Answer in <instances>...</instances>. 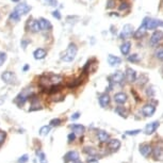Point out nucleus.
<instances>
[{
  "label": "nucleus",
  "instance_id": "obj_1",
  "mask_svg": "<svg viewBox=\"0 0 163 163\" xmlns=\"http://www.w3.org/2000/svg\"><path fill=\"white\" fill-rule=\"evenodd\" d=\"M77 51H78V48H77V46H76V44L70 43L69 45H68L67 49L65 50V52L62 53L61 59L65 62H72V60L76 58Z\"/></svg>",
  "mask_w": 163,
  "mask_h": 163
},
{
  "label": "nucleus",
  "instance_id": "obj_2",
  "mask_svg": "<svg viewBox=\"0 0 163 163\" xmlns=\"http://www.w3.org/2000/svg\"><path fill=\"white\" fill-rule=\"evenodd\" d=\"M33 95H34L33 88H25V90H24L23 92H21V93L17 96V97H16L15 102L18 104V106H23V104H25V102L27 101L29 98H31Z\"/></svg>",
  "mask_w": 163,
  "mask_h": 163
},
{
  "label": "nucleus",
  "instance_id": "obj_3",
  "mask_svg": "<svg viewBox=\"0 0 163 163\" xmlns=\"http://www.w3.org/2000/svg\"><path fill=\"white\" fill-rule=\"evenodd\" d=\"M133 33H134L133 26L130 25V24H127V25H125L124 27H123V30L120 34V39L126 40V39H128V37H130Z\"/></svg>",
  "mask_w": 163,
  "mask_h": 163
},
{
  "label": "nucleus",
  "instance_id": "obj_4",
  "mask_svg": "<svg viewBox=\"0 0 163 163\" xmlns=\"http://www.w3.org/2000/svg\"><path fill=\"white\" fill-rule=\"evenodd\" d=\"M146 18V29L147 30H154L158 27H163V21L160 19H155V18Z\"/></svg>",
  "mask_w": 163,
  "mask_h": 163
},
{
  "label": "nucleus",
  "instance_id": "obj_5",
  "mask_svg": "<svg viewBox=\"0 0 163 163\" xmlns=\"http://www.w3.org/2000/svg\"><path fill=\"white\" fill-rule=\"evenodd\" d=\"M30 10H31V7H29L27 3L23 2V3H19L18 5H16V8L14 9V12L17 13L18 15L21 17L23 15H26V14L29 13Z\"/></svg>",
  "mask_w": 163,
  "mask_h": 163
},
{
  "label": "nucleus",
  "instance_id": "obj_6",
  "mask_svg": "<svg viewBox=\"0 0 163 163\" xmlns=\"http://www.w3.org/2000/svg\"><path fill=\"white\" fill-rule=\"evenodd\" d=\"M146 30H147V29H146V18H144V19H143L142 25H141L140 28H139V29L134 32V34H133L134 37H136V40L143 37V36L145 35V33H146Z\"/></svg>",
  "mask_w": 163,
  "mask_h": 163
},
{
  "label": "nucleus",
  "instance_id": "obj_7",
  "mask_svg": "<svg viewBox=\"0 0 163 163\" xmlns=\"http://www.w3.org/2000/svg\"><path fill=\"white\" fill-rule=\"evenodd\" d=\"M156 112V107L154 104H146L142 108V113L144 116L146 117H149V116H152L154 113Z\"/></svg>",
  "mask_w": 163,
  "mask_h": 163
},
{
  "label": "nucleus",
  "instance_id": "obj_8",
  "mask_svg": "<svg viewBox=\"0 0 163 163\" xmlns=\"http://www.w3.org/2000/svg\"><path fill=\"white\" fill-rule=\"evenodd\" d=\"M79 160V154L75 150L68 152L67 154L64 156V162H75V161Z\"/></svg>",
  "mask_w": 163,
  "mask_h": 163
},
{
  "label": "nucleus",
  "instance_id": "obj_9",
  "mask_svg": "<svg viewBox=\"0 0 163 163\" xmlns=\"http://www.w3.org/2000/svg\"><path fill=\"white\" fill-rule=\"evenodd\" d=\"M162 40H163V32L161 30H158V31H155L152 33V37H150V43L152 45H156V44H158Z\"/></svg>",
  "mask_w": 163,
  "mask_h": 163
},
{
  "label": "nucleus",
  "instance_id": "obj_10",
  "mask_svg": "<svg viewBox=\"0 0 163 163\" xmlns=\"http://www.w3.org/2000/svg\"><path fill=\"white\" fill-rule=\"evenodd\" d=\"M125 77H126L127 81L128 82H134L136 80V72L134 69L128 67L126 69V72H125Z\"/></svg>",
  "mask_w": 163,
  "mask_h": 163
},
{
  "label": "nucleus",
  "instance_id": "obj_11",
  "mask_svg": "<svg viewBox=\"0 0 163 163\" xmlns=\"http://www.w3.org/2000/svg\"><path fill=\"white\" fill-rule=\"evenodd\" d=\"M140 152H141V155L142 156H144V157H149L150 155H152V146L150 145H148V144H142L140 146Z\"/></svg>",
  "mask_w": 163,
  "mask_h": 163
},
{
  "label": "nucleus",
  "instance_id": "obj_12",
  "mask_svg": "<svg viewBox=\"0 0 163 163\" xmlns=\"http://www.w3.org/2000/svg\"><path fill=\"white\" fill-rule=\"evenodd\" d=\"M1 79L3 80V82H5V83H12V82H14V79H15V77H14L13 72H3L2 75H1Z\"/></svg>",
  "mask_w": 163,
  "mask_h": 163
},
{
  "label": "nucleus",
  "instance_id": "obj_13",
  "mask_svg": "<svg viewBox=\"0 0 163 163\" xmlns=\"http://www.w3.org/2000/svg\"><path fill=\"white\" fill-rule=\"evenodd\" d=\"M159 122H152L150 124H148L147 126L145 127V133L146 134H152L154 133L155 131L157 130V128L159 127Z\"/></svg>",
  "mask_w": 163,
  "mask_h": 163
},
{
  "label": "nucleus",
  "instance_id": "obj_14",
  "mask_svg": "<svg viewBox=\"0 0 163 163\" xmlns=\"http://www.w3.org/2000/svg\"><path fill=\"white\" fill-rule=\"evenodd\" d=\"M47 56V51L43 48H37V49L34 50L33 52V57L35 60H42Z\"/></svg>",
  "mask_w": 163,
  "mask_h": 163
},
{
  "label": "nucleus",
  "instance_id": "obj_15",
  "mask_svg": "<svg viewBox=\"0 0 163 163\" xmlns=\"http://www.w3.org/2000/svg\"><path fill=\"white\" fill-rule=\"evenodd\" d=\"M110 96L108 95V94H102V95L99 96V104L100 107H102V108H107V107L110 104Z\"/></svg>",
  "mask_w": 163,
  "mask_h": 163
},
{
  "label": "nucleus",
  "instance_id": "obj_16",
  "mask_svg": "<svg viewBox=\"0 0 163 163\" xmlns=\"http://www.w3.org/2000/svg\"><path fill=\"white\" fill-rule=\"evenodd\" d=\"M124 78H125V75L123 74L122 72H116L111 76V78H110V79H111L114 83H122L123 80H124Z\"/></svg>",
  "mask_w": 163,
  "mask_h": 163
},
{
  "label": "nucleus",
  "instance_id": "obj_17",
  "mask_svg": "<svg viewBox=\"0 0 163 163\" xmlns=\"http://www.w3.org/2000/svg\"><path fill=\"white\" fill-rule=\"evenodd\" d=\"M108 62L111 66H117L122 63V59L116 56H113V54H109L108 56Z\"/></svg>",
  "mask_w": 163,
  "mask_h": 163
},
{
  "label": "nucleus",
  "instance_id": "obj_18",
  "mask_svg": "<svg viewBox=\"0 0 163 163\" xmlns=\"http://www.w3.org/2000/svg\"><path fill=\"white\" fill-rule=\"evenodd\" d=\"M40 26H41L42 30H51L52 29V25L48 19L46 18H40L39 19Z\"/></svg>",
  "mask_w": 163,
  "mask_h": 163
},
{
  "label": "nucleus",
  "instance_id": "obj_19",
  "mask_svg": "<svg viewBox=\"0 0 163 163\" xmlns=\"http://www.w3.org/2000/svg\"><path fill=\"white\" fill-rule=\"evenodd\" d=\"M108 147H109V149H111V150H113V152H115V150H117L118 148L120 147V142L118 140H116V139L109 140Z\"/></svg>",
  "mask_w": 163,
  "mask_h": 163
},
{
  "label": "nucleus",
  "instance_id": "obj_20",
  "mask_svg": "<svg viewBox=\"0 0 163 163\" xmlns=\"http://www.w3.org/2000/svg\"><path fill=\"white\" fill-rule=\"evenodd\" d=\"M29 23H28V26L30 27V30H31L32 32H39V31H41V26H40V23H39V21H30V19L29 21Z\"/></svg>",
  "mask_w": 163,
  "mask_h": 163
},
{
  "label": "nucleus",
  "instance_id": "obj_21",
  "mask_svg": "<svg viewBox=\"0 0 163 163\" xmlns=\"http://www.w3.org/2000/svg\"><path fill=\"white\" fill-rule=\"evenodd\" d=\"M114 100H115L116 104H123L127 101V95L125 93H117L114 96Z\"/></svg>",
  "mask_w": 163,
  "mask_h": 163
},
{
  "label": "nucleus",
  "instance_id": "obj_22",
  "mask_svg": "<svg viewBox=\"0 0 163 163\" xmlns=\"http://www.w3.org/2000/svg\"><path fill=\"white\" fill-rule=\"evenodd\" d=\"M97 138L98 140H99V142L107 143L109 141V139H110V136H109V133H107L106 131H104V130H100V131L97 132Z\"/></svg>",
  "mask_w": 163,
  "mask_h": 163
},
{
  "label": "nucleus",
  "instance_id": "obj_23",
  "mask_svg": "<svg viewBox=\"0 0 163 163\" xmlns=\"http://www.w3.org/2000/svg\"><path fill=\"white\" fill-rule=\"evenodd\" d=\"M130 49H131V43H130V42H125V43L120 46V52H122V54H124V56H127V54L129 53Z\"/></svg>",
  "mask_w": 163,
  "mask_h": 163
},
{
  "label": "nucleus",
  "instance_id": "obj_24",
  "mask_svg": "<svg viewBox=\"0 0 163 163\" xmlns=\"http://www.w3.org/2000/svg\"><path fill=\"white\" fill-rule=\"evenodd\" d=\"M72 132L75 134H82L85 130L84 126L82 125H72Z\"/></svg>",
  "mask_w": 163,
  "mask_h": 163
},
{
  "label": "nucleus",
  "instance_id": "obj_25",
  "mask_svg": "<svg viewBox=\"0 0 163 163\" xmlns=\"http://www.w3.org/2000/svg\"><path fill=\"white\" fill-rule=\"evenodd\" d=\"M115 112H116V113H117L120 116H122V117L126 118L127 116H128V111H127V110L124 108V107H117V108L115 109Z\"/></svg>",
  "mask_w": 163,
  "mask_h": 163
},
{
  "label": "nucleus",
  "instance_id": "obj_26",
  "mask_svg": "<svg viewBox=\"0 0 163 163\" xmlns=\"http://www.w3.org/2000/svg\"><path fill=\"white\" fill-rule=\"evenodd\" d=\"M154 157L158 160V159H160V160H162L163 159V149L161 147H156L154 150Z\"/></svg>",
  "mask_w": 163,
  "mask_h": 163
},
{
  "label": "nucleus",
  "instance_id": "obj_27",
  "mask_svg": "<svg viewBox=\"0 0 163 163\" xmlns=\"http://www.w3.org/2000/svg\"><path fill=\"white\" fill-rule=\"evenodd\" d=\"M9 19H10V21H14V23H16V21H18L19 19H21V16H19L17 13H15V12L13 11L11 14H10Z\"/></svg>",
  "mask_w": 163,
  "mask_h": 163
},
{
  "label": "nucleus",
  "instance_id": "obj_28",
  "mask_svg": "<svg viewBox=\"0 0 163 163\" xmlns=\"http://www.w3.org/2000/svg\"><path fill=\"white\" fill-rule=\"evenodd\" d=\"M50 129H51V126H43L40 129V134L41 136H47L48 133H49Z\"/></svg>",
  "mask_w": 163,
  "mask_h": 163
},
{
  "label": "nucleus",
  "instance_id": "obj_29",
  "mask_svg": "<svg viewBox=\"0 0 163 163\" xmlns=\"http://www.w3.org/2000/svg\"><path fill=\"white\" fill-rule=\"evenodd\" d=\"M147 81H148V77L146 75H144V74H142L140 76V78H139V85L143 86Z\"/></svg>",
  "mask_w": 163,
  "mask_h": 163
},
{
  "label": "nucleus",
  "instance_id": "obj_30",
  "mask_svg": "<svg viewBox=\"0 0 163 163\" xmlns=\"http://www.w3.org/2000/svg\"><path fill=\"white\" fill-rule=\"evenodd\" d=\"M84 152L90 155V156H96L97 155V150L94 149L93 147H85L84 148Z\"/></svg>",
  "mask_w": 163,
  "mask_h": 163
},
{
  "label": "nucleus",
  "instance_id": "obj_31",
  "mask_svg": "<svg viewBox=\"0 0 163 163\" xmlns=\"http://www.w3.org/2000/svg\"><path fill=\"white\" fill-rule=\"evenodd\" d=\"M80 83H81V78H79V79H77V80H74L72 83L68 84V88H76V86H78Z\"/></svg>",
  "mask_w": 163,
  "mask_h": 163
},
{
  "label": "nucleus",
  "instance_id": "obj_32",
  "mask_svg": "<svg viewBox=\"0 0 163 163\" xmlns=\"http://www.w3.org/2000/svg\"><path fill=\"white\" fill-rule=\"evenodd\" d=\"M128 61L129 62H139L140 61V58H139L138 54H131V56H129L128 57Z\"/></svg>",
  "mask_w": 163,
  "mask_h": 163
},
{
  "label": "nucleus",
  "instance_id": "obj_33",
  "mask_svg": "<svg viewBox=\"0 0 163 163\" xmlns=\"http://www.w3.org/2000/svg\"><path fill=\"white\" fill-rule=\"evenodd\" d=\"M156 57H157V59L163 61V48H160V49L157 50V51H156Z\"/></svg>",
  "mask_w": 163,
  "mask_h": 163
},
{
  "label": "nucleus",
  "instance_id": "obj_34",
  "mask_svg": "<svg viewBox=\"0 0 163 163\" xmlns=\"http://www.w3.org/2000/svg\"><path fill=\"white\" fill-rule=\"evenodd\" d=\"M62 123V120L60 118H53V120H50V126H59L60 124Z\"/></svg>",
  "mask_w": 163,
  "mask_h": 163
},
{
  "label": "nucleus",
  "instance_id": "obj_35",
  "mask_svg": "<svg viewBox=\"0 0 163 163\" xmlns=\"http://www.w3.org/2000/svg\"><path fill=\"white\" fill-rule=\"evenodd\" d=\"M44 1L50 7H57L58 5V0H44Z\"/></svg>",
  "mask_w": 163,
  "mask_h": 163
},
{
  "label": "nucleus",
  "instance_id": "obj_36",
  "mask_svg": "<svg viewBox=\"0 0 163 163\" xmlns=\"http://www.w3.org/2000/svg\"><path fill=\"white\" fill-rule=\"evenodd\" d=\"M5 60H7V53L1 52V53H0V67L2 66V64L5 63Z\"/></svg>",
  "mask_w": 163,
  "mask_h": 163
},
{
  "label": "nucleus",
  "instance_id": "obj_37",
  "mask_svg": "<svg viewBox=\"0 0 163 163\" xmlns=\"http://www.w3.org/2000/svg\"><path fill=\"white\" fill-rule=\"evenodd\" d=\"M129 9V3L128 2H122L120 5V11H126V10Z\"/></svg>",
  "mask_w": 163,
  "mask_h": 163
},
{
  "label": "nucleus",
  "instance_id": "obj_38",
  "mask_svg": "<svg viewBox=\"0 0 163 163\" xmlns=\"http://www.w3.org/2000/svg\"><path fill=\"white\" fill-rule=\"evenodd\" d=\"M28 155H24V156H21V158L18 159V163H26L28 161Z\"/></svg>",
  "mask_w": 163,
  "mask_h": 163
},
{
  "label": "nucleus",
  "instance_id": "obj_39",
  "mask_svg": "<svg viewBox=\"0 0 163 163\" xmlns=\"http://www.w3.org/2000/svg\"><path fill=\"white\" fill-rule=\"evenodd\" d=\"M40 162L41 163H47V159H46V156L44 152H41L40 154Z\"/></svg>",
  "mask_w": 163,
  "mask_h": 163
},
{
  "label": "nucleus",
  "instance_id": "obj_40",
  "mask_svg": "<svg viewBox=\"0 0 163 163\" xmlns=\"http://www.w3.org/2000/svg\"><path fill=\"white\" fill-rule=\"evenodd\" d=\"M5 136H7V133L3 131H0V145L2 144L3 142H5Z\"/></svg>",
  "mask_w": 163,
  "mask_h": 163
},
{
  "label": "nucleus",
  "instance_id": "obj_41",
  "mask_svg": "<svg viewBox=\"0 0 163 163\" xmlns=\"http://www.w3.org/2000/svg\"><path fill=\"white\" fill-rule=\"evenodd\" d=\"M52 16H53L54 18H57V19H61V13H60L59 11H53L52 12Z\"/></svg>",
  "mask_w": 163,
  "mask_h": 163
},
{
  "label": "nucleus",
  "instance_id": "obj_42",
  "mask_svg": "<svg viewBox=\"0 0 163 163\" xmlns=\"http://www.w3.org/2000/svg\"><path fill=\"white\" fill-rule=\"evenodd\" d=\"M79 117H80V113H79V112H76V113H74L72 116H70V120H78Z\"/></svg>",
  "mask_w": 163,
  "mask_h": 163
},
{
  "label": "nucleus",
  "instance_id": "obj_43",
  "mask_svg": "<svg viewBox=\"0 0 163 163\" xmlns=\"http://www.w3.org/2000/svg\"><path fill=\"white\" fill-rule=\"evenodd\" d=\"M75 138H76V136H75V133L74 132H72V133H69L68 134V142H72V141L75 140Z\"/></svg>",
  "mask_w": 163,
  "mask_h": 163
},
{
  "label": "nucleus",
  "instance_id": "obj_44",
  "mask_svg": "<svg viewBox=\"0 0 163 163\" xmlns=\"http://www.w3.org/2000/svg\"><path fill=\"white\" fill-rule=\"evenodd\" d=\"M139 132H141V130H140V129L132 130V131H127L126 133H127V134H129V136H132V134H133V136H134V134H138Z\"/></svg>",
  "mask_w": 163,
  "mask_h": 163
},
{
  "label": "nucleus",
  "instance_id": "obj_45",
  "mask_svg": "<svg viewBox=\"0 0 163 163\" xmlns=\"http://www.w3.org/2000/svg\"><path fill=\"white\" fill-rule=\"evenodd\" d=\"M114 3H115V1H114V0H109L107 8H108V9H110V8H113L114 7Z\"/></svg>",
  "mask_w": 163,
  "mask_h": 163
},
{
  "label": "nucleus",
  "instance_id": "obj_46",
  "mask_svg": "<svg viewBox=\"0 0 163 163\" xmlns=\"http://www.w3.org/2000/svg\"><path fill=\"white\" fill-rule=\"evenodd\" d=\"M28 43H29V41H21V47L26 48V46L28 45Z\"/></svg>",
  "mask_w": 163,
  "mask_h": 163
},
{
  "label": "nucleus",
  "instance_id": "obj_47",
  "mask_svg": "<svg viewBox=\"0 0 163 163\" xmlns=\"http://www.w3.org/2000/svg\"><path fill=\"white\" fill-rule=\"evenodd\" d=\"M28 69H29V65H26L25 67H24V72H27Z\"/></svg>",
  "mask_w": 163,
  "mask_h": 163
},
{
  "label": "nucleus",
  "instance_id": "obj_48",
  "mask_svg": "<svg viewBox=\"0 0 163 163\" xmlns=\"http://www.w3.org/2000/svg\"><path fill=\"white\" fill-rule=\"evenodd\" d=\"M74 163H83V162H81V161H79V160H77V161H75Z\"/></svg>",
  "mask_w": 163,
  "mask_h": 163
},
{
  "label": "nucleus",
  "instance_id": "obj_49",
  "mask_svg": "<svg viewBox=\"0 0 163 163\" xmlns=\"http://www.w3.org/2000/svg\"><path fill=\"white\" fill-rule=\"evenodd\" d=\"M12 1H13V2H18L19 0H12Z\"/></svg>",
  "mask_w": 163,
  "mask_h": 163
}]
</instances>
